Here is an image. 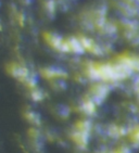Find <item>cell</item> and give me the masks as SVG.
<instances>
[{
	"mask_svg": "<svg viewBox=\"0 0 139 153\" xmlns=\"http://www.w3.org/2000/svg\"><path fill=\"white\" fill-rule=\"evenodd\" d=\"M107 94H108V88L106 86H103V85L98 86L95 90V94H94V99H95V101H97V102H100V101H102L104 98H106Z\"/></svg>",
	"mask_w": 139,
	"mask_h": 153,
	"instance_id": "6da1fadb",
	"label": "cell"
},
{
	"mask_svg": "<svg viewBox=\"0 0 139 153\" xmlns=\"http://www.w3.org/2000/svg\"><path fill=\"white\" fill-rule=\"evenodd\" d=\"M126 62H127L129 66L136 71H139V58H129V56H124Z\"/></svg>",
	"mask_w": 139,
	"mask_h": 153,
	"instance_id": "7a4b0ae2",
	"label": "cell"
},
{
	"mask_svg": "<svg viewBox=\"0 0 139 153\" xmlns=\"http://www.w3.org/2000/svg\"><path fill=\"white\" fill-rule=\"evenodd\" d=\"M133 141L135 142V143L139 144V129L135 130L133 134Z\"/></svg>",
	"mask_w": 139,
	"mask_h": 153,
	"instance_id": "3957f363",
	"label": "cell"
},
{
	"mask_svg": "<svg viewBox=\"0 0 139 153\" xmlns=\"http://www.w3.org/2000/svg\"><path fill=\"white\" fill-rule=\"evenodd\" d=\"M117 153H132V152H130V150L128 149V148L123 147V148H121V149L117 151Z\"/></svg>",
	"mask_w": 139,
	"mask_h": 153,
	"instance_id": "277c9868",
	"label": "cell"
}]
</instances>
